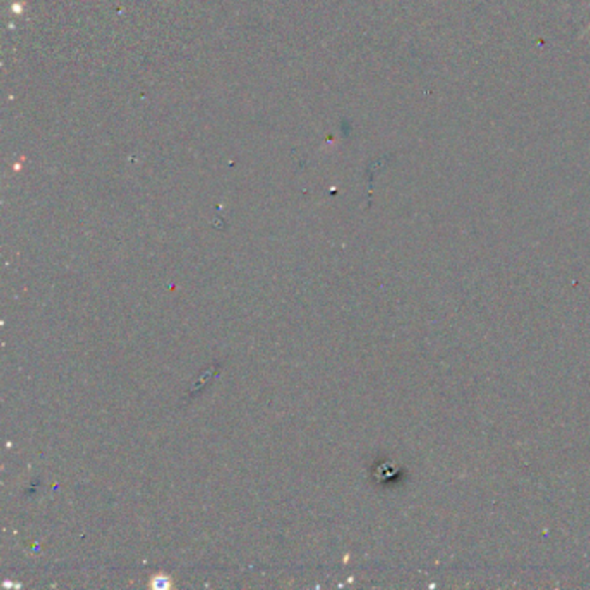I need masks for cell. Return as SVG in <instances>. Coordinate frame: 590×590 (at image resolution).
Returning <instances> with one entry per match:
<instances>
[{"label":"cell","mask_w":590,"mask_h":590,"mask_svg":"<svg viewBox=\"0 0 590 590\" xmlns=\"http://www.w3.org/2000/svg\"><path fill=\"white\" fill-rule=\"evenodd\" d=\"M168 578L163 577V574H159V577H156V580L152 582V587H168Z\"/></svg>","instance_id":"1"},{"label":"cell","mask_w":590,"mask_h":590,"mask_svg":"<svg viewBox=\"0 0 590 590\" xmlns=\"http://www.w3.org/2000/svg\"><path fill=\"white\" fill-rule=\"evenodd\" d=\"M589 32H590V23H589V25H587V28H585V30H584V32H582V33H580V37H578V38H584L585 35H587V33H589Z\"/></svg>","instance_id":"2"}]
</instances>
